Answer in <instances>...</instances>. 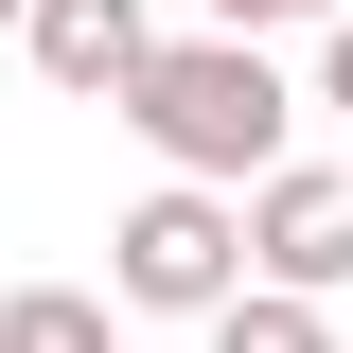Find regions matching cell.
Segmentation results:
<instances>
[{"instance_id": "6da1fadb", "label": "cell", "mask_w": 353, "mask_h": 353, "mask_svg": "<svg viewBox=\"0 0 353 353\" xmlns=\"http://www.w3.org/2000/svg\"><path fill=\"white\" fill-rule=\"evenodd\" d=\"M124 124L159 141V176H212V194H248L283 141H301V88H283V53L265 36H159L124 88Z\"/></svg>"}, {"instance_id": "7a4b0ae2", "label": "cell", "mask_w": 353, "mask_h": 353, "mask_svg": "<svg viewBox=\"0 0 353 353\" xmlns=\"http://www.w3.org/2000/svg\"><path fill=\"white\" fill-rule=\"evenodd\" d=\"M230 283H248V194L159 176V194L106 212V301H124V318H212Z\"/></svg>"}, {"instance_id": "3957f363", "label": "cell", "mask_w": 353, "mask_h": 353, "mask_svg": "<svg viewBox=\"0 0 353 353\" xmlns=\"http://www.w3.org/2000/svg\"><path fill=\"white\" fill-rule=\"evenodd\" d=\"M248 283H301V301L353 283V176L336 159H265L248 176Z\"/></svg>"}, {"instance_id": "277c9868", "label": "cell", "mask_w": 353, "mask_h": 353, "mask_svg": "<svg viewBox=\"0 0 353 353\" xmlns=\"http://www.w3.org/2000/svg\"><path fill=\"white\" fill-rule=\"evenodd\" d=\"M18 53H36L53 88H88V106H124L141 53H159V18H141V0H36V18H18Z\"/></svg>"}, {"instance_id": "5b68a950", "label": "cell", "mask_w": 353, "mask_h": 353, "mask_svg": "<svg viewBox=\"0 0 353 353\" xmlns=\"http://www.w3.org/2000/svg\"><path fill=\"white\" fill-rule=\"evenodd\" d=\"M212 353H336V301H301V283H230V301H212Z\"/></svg>"}, {"instance_id": "8992f818", "label": "cell", "mask_w": 353, "mask_h": 353, "mask_svg": "<svg viewBox=\"0 0 353 353\" xmlns=\"http://www.w3.org/2000/svg\"><path fill=\"white\" fill-rule=\"evenodd\" d=\"M0 353H124V318L88 301V283H18L0 301Z\"/></svg>"}, {"instance_id": "52a82bcc", "label": "cell", "mask_w": 353, "mask_h": 353, "mask_svg": "<svg viewBox=\"0 0 353 353\" xmlns=\"http://www.w3.org/2000/svg\"><path fill=\"white\" fill-rule=\"evenodd\" d=\"M318 18H353V0H212V36H318Z\"/></svg>"}, {"instance_id": "ba28073f", "label": "cell", "mask_w": 353, "mask_h": 353, "mask_svg": "<svg viewBox=\"0 0 353 353\" xmlns=\"http://www.w3.org/2000/svg\"><path fill=\"white\" fill-rule=\"evenodd\" d=\"M318 106L353 124V18H318Z\"/></svg>"}, {"instance_id": "9c48e42d", "label": "cell", "mask_w": 353, "mask_h": 353, "mask_svg": "<svg viewBox=\"0 0 353 353\" xmlns=\"http://www.w3.org/2000/svg\"><path fill=\"white\" fill-rule=\"evenodd\" d=\"M18 18H36V0H0V36H18Z\"/></svg>"}]
</instances>
